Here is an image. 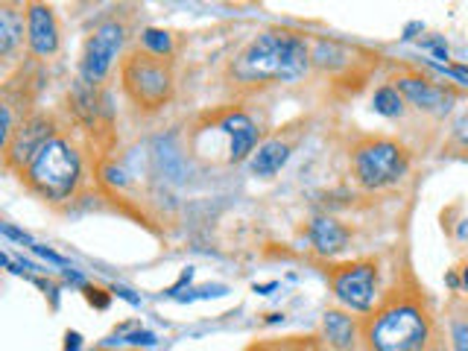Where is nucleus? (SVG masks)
Returning <instances> with one entry per match:
<instances>
[{
    "label": "nucleus",
    "mask_w": 468,
    "mask_h": 351,
    "mask_svg": "<svg viewBox=\"0 0 468 351\" xmlns=\"http://www.w3.org/2000/svg\"><path fill=\"white\" fill-rule=\"evenodd\" d=\"M372 105H375V112L384 114V117H401L404 114V97H401V91L396 88V85H384V88H378Z\"/></svg>",
    "instance_id": "obj_16"
},
{
    "label": "nucleus",
    "mask_w": 468,
    "mask_h": 351,
    "mask_svg": "<svg viewBox=\"0 0 468 351\" xmlns=\"http://www.w3.org/2000/svg\"><path fill=\"white\" fill-rule=\"evenodd\" d=\"M121 82L126 97L141 112H162L173 100L176 77L173 65L164 56H155L150 50H132L121 65Z\"/></svg>",
    "instance_id": "obj_3"
},
{
    "label": "nucleus",
    "mask_w": 468,
    "mask_h": 351,
    "mask_svg": "<svg viewBox=\"0 0 468 351\" xmlns=\"http://www.w3.org/2000/svg\"><path fill=\"white\" fill-rule=\"evenodd\" d=\"M144 50L155 53V56H164L170 59V53H173V41H170V36L164 33V29H144Z\"/></svg>",
    "instance_id": "obj_17"
},
{
    "label": "nucleus",
    "mask_w": 468,
    "mask_h": 351,
    "mask_svg": "<svg viewBox=\"0 0 468 351\" xmlns=\"http://www.w3.org/2000/svg\"><path fill=\"white\" fill-rule=\"evenodd\" d=\"M372 351H424L430 343V319L413 302H396L378 311L366 325Z\"/></svg>",
    "instance_id": "obj_4"
},
{
    "label": "nucleus",
    "mask_w": 468,
    "mask_h": 351,
    "mask_svg": "<svg viewBox=\"0 0 468 351\" xmlns=\"http://www.w3.org/2000/svg\"><path fill=\"white\" fill-rule=\"evenodd\" d=\"M85 296H88V302L97 305V307L109 305V296H105V290H97V287H88V290H85Z\"/></svg>",
    "instance_id": "obj_21"
},
{
    "label": "nucleus",
    "mask_w": 468,
    "mask_h": 351,
    "mask_svg": "<svg viewBox=\"0 0 468 351\" xmlns=\"http://www.w3.org/2000/svg\"><path fill=\"white\" fill-rule=\"evenodd\" d=\"M322 328H325V339L339 351H348L355 346V322L351 316H346L343 311H328L322 319Z\"/></svg>",
    "instance_id": "obj_14"
},
{
    "label": "nucleus",
    "mask_w": 468,
    "mask_h": 351,
    "mask_svg": "<svg viewBox=\"0 0 468 351\" xmlns=\"http://www.w3.org/2000/svg\"><path fill=\"white\" fill-rule=\"evenodd\" d=\"M0 229H4V234H6V238H15V240H21V243H27V247H36V243H33V238H29V234H24V231L13 229V226H9V222H4V226H0Z\"/></svg>",
    "instance_id": "obj_20"
},
{
    "label": "nucleus",
    "mask_w": 468,
    "mask_h": 351,
    "mask_svg": "<svg viewBox=\"0 0 468 351\" xmlns=\"http://www.w3.org/2000/svg\"><path fill=\"white\" fill-rule=\"evenodd\" d=\"M396 88L401 91L404 100H410L416 109L428 112V114H445L456 103L454 88H445V85L428 82L422 77H398Z\"/></svg>",
    "instance_id": "obj_11"
},
{
    "label": "nucleus",
    "mask_w": 468,
    "mask_h": 351,
    "mask_svg": "<svg viewBox=\"0 0 468 351\" xmlns=\"http://www.w3.org/2000/svg\"><path fill=\"white\" fill-rule=\"evenodd\" d=\"M24 185L47 202H65L73 196L79 179H82V162L79 153L65 141L53 138L41 150L29 158V164L21 170Z\"/></svg>",
    "instance_id": "obj_2"
},
{
    "label": "nucleus",
    "mask_w": 468,
    "mask_h": 351,
    "mask_svg": "<svg viewBox=\"0 0 468 351\" xmlns=\"http://www.w3.org/2000/svg\"><path fill=\"white\" fill-rule=\"evenodd\" d=\"M307 68L311 50L305 38L287 29H267L240 50L231 73L238 82H299Z\"/></svg>",
    "instance_id": "obj_1"
},
{
    "label": "nucleus",
    "mask_w": 468,
    "mask_h": 351,
    "mask_svg": "<svg viewBox=\"0 0 468 351\" xmlns=\"http://www.w3.org/2000/svg\"><path fill=\"white\" fill-rule=\"evenodd\" d=\"M451 339L456 351H468V325H454Z\"/></svg>",
    "instance_id": "obj_19"
},
{
    "label": "nucleus",
    "mask_w": 468,
    "mask_h": 351,
    "mask_svg": "<svg viewBox=\"0 0 468 351\" xmlns=\"http://www.w3.org/2000/svg\"><path fill=\"white\" fill-rule=\"evenodd\" d=\"M463 287H465V290H468V267L463 270Z\"/></svg>",
    "instance_id": "obj_25"
},
{
    "label": "nucleus",
    "mask_w": 468,
    "mask_h": 351,
    "mask_svg": "<svg viewBox=\"0 0 468 351\" xmlns=\"http://www.w3.org/2000/svg\"><path fill=\"white\" fill-rule=\"evenodd\" d=\"M65 339H68V343H65V351H77V348H79V339H82V337H79L77 331H68V337H65Z\"/></svg>",
    "instance_id": "obj_23"
},
{
    "label": "nucleus",
    "mask_w": 468,
    "mask_h": 351,
    "mask_svg": "<svg viewBox=\"0 0 468 351\" xmlns=\"http://www.w3.org/2000/svg\"><path fill=\"white\" fill-rule=\"evenodd\" d=\"M126 41V27L121 21H105L88 36L82 47V79L88 85H100L109 71L114 68V59L121 56V47Z\"/></svg>",
    "instance_id": "obj_6"
},
{
    "label": "nucleus",
    "mask_w": 468,
    "mask_h": 351,
    "mask_svg": "<svg viewBox=\"0 0 468 351\" xmlns=\"http://www.w3.org/2000/svg\"><path fill=\"white\" fill-rule=\"evenodd\" d=\"M24 18H27V45L36 56H53L59 50V21L53 6L47 4H27L24 9Z\"/></svg>",
    "instance_id": "obj_10"
},
{
    "label": "nucleus",
    "mask_w": 468,
    "mask_h": 351,
    "mask_svg": "<svg viewBox=\"0 0 468 351\" xmlns=\"http://www.w3.org/2000/svg\"><path fill=\"white\" fill-rule=\"evenodd\" d=\"M351 170L366 190H384L407 176L410 153L389 138H366L351 153Z\"/></svg>",
    "instance_id": "obj_5"
},
{
    "label": "nucleus",
    "mask_w": 468,
    "mask_h": 351,
    "mask_svg": "<svg viewBox=\"0 0 468 351\" xmlns=\"http://www.w3.org/2000/svg\"><path fill=\"white\" fill-rule=\"evenodd\" d=\"M21 36H24V18L15 6L4 4L0 6V53L9 56L18 47Z\"/></svg>",
    "instance_id": "obj_15"
},
{
    "label": "nucleus",
    "mask_w": 468,
    "mask_h": 351,
    "mask_svg": "<svg viewBox=\"0 0 468 351\" xmlns=\"http://www.w3.org/2000/svg\"><path fill=\"white\" fill-rule=\"evenodd\" d=\"M130 343H146V346H150V343H155V337L150 331H138V334L130 337Z\"/></svg>",
    "instance_id": "obj_22"
},
{
    "label": "nucleus",
    "mask_w": 468,
    "mask_h": 351,
    "mask_svg": "<svg viewBox=\"0 0 468 351\" xmlns=\"http://www.w3.org/2000/svg\"><path fill=\"white\" fill-rule=\"evenodd\" d=\"M454 138L460 141L463 146H468V109L456 117V123H454Z\"/></svg>",
    "instance_id": "obj_18"
},
{
    "label": "nucleus",
    "mask_w": 468,
    "mask_h": 351,
    "mask_svg": "<svg viewBox=\"0 0 468 351\" xmlns=\"http://www.w3.org/2000/svg\"><path fill=\"white\" fill-rule=\"evenodd\" d=\"M287 158H290V144H284V141H279V138H272V141L261 144L258 150H255L252 173L255 176H275L287 164Z\"/></svg>",
    "instance_id": "obj_13"
},
{
    "label": "nucleus",
    "mask_w": 468,
    "mask_h": 351,
    "mask_svg": "<svg viewBox=\"0 0 468 351\" xmlns=\"http://www.w3.org/2000/svg\"><path fill=\"white\" fill-rule=\"evenodd\" d=\"M448 73H454L456 79H463V82H468V68H448Z\"/></svg>",
    "instance_id": "obj_24"
},
{
    "label": "nucleus",
    "mask_w": 468,
    "mask_h": 351,
    "mask_svg": "<svg viewBox=\"0 0 468 351\" xmlns=\"http://www.w3.org/2000/svg\"><path fill=\"white\" fill-rule=\"evenodd\" d=\"M331 290L351 311H369L378 293V267L369 261L346 263L331 270Z\"/></svg>",
    "instance_id": "obj_7"
},
{
    "label": "nucleus",
    "mask_w": 468,
    "mask_h": 351,
    "mask_svg": "<svg viewBox=\"0 0 468 351\" xmlns=\"http://www.w3.org/2000/svg\"><path fill=\"white\" fill-rule=\"evenodd\" d=\"M53 138L56 135H53V121L47 114H33V117H27V121H21V126L13 132V138H9V144L4 146L6 164L24 170L29 164V158H33L47 141H53Z\"/></svg>",
    "instance_id": "obj_8"
},
{
    "label": "nucleus",
    "mask_w": 468,
    "mask_h": 351,
    "mask_svg": "<svg viewBox=\"0 0 468 351\" xmlns=\"http://www.w3.org/2000/svg\"><path fill=\"white\" fill-rule=\"evenodd\" d=\"M307 238H311L313 249L319 255H339L346 249L348 243V229L343 226V222H337L334 217H316L311 222V229H307Z\"/></svg>",
    "instance_id": "obj_12"
},
{
    "label": "nucleus",
    "mask_w": 468,
    "mask_h": 351,
    "mask_svg": "<svg viewBox=\"0 0 468 351\" xmlns=\"http://www.w3.org/2000/svg\"><path fill=\"white\" fill-rule=\"evenodd\" d=\"M214 130L226 135L229 150H226V162L229 164H240L247 155H255L258 150V126L247 114V112H226L214 123Z\"/></svg>",
    "instance_id": "obj_9"
}]
</instances>
